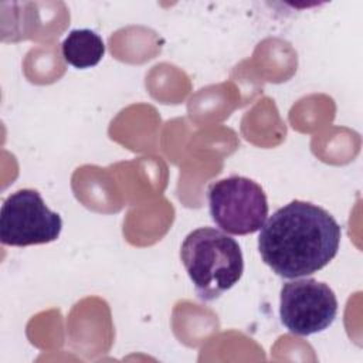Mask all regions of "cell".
<instances>
[{
  "label": "cell",
  "mask_w": 363,
  "mask_h": 363,
  "mask_svg": "<svg viewBox=\"0 0 363 363\" xmlns=\"http://www.w3.org/2000/svg\"><path fill=\"white\" fill-rule=\"evenodd\" d=\"M342 230L325 208L294 200L261 227L258 251L279 277L295 279L326 267L337 254Z\"/></svg>",
  "instance_id": "cell-1"
},
{
  "label": "cell",
  "mask_w": 363,
  "mask_h": 363,
  "mask_svg": "<svg viewBox=\"0 0 363 363\" xmlns=\"http://www.w3.org/2000/svg\"><path fill=\"white\" fill-rule=\"evenodd\" d=\"M180 258L200 301L210 302L233 288L244 271L238 242L213 227L189 233L182 242Z\"/></svg>",
  "instance_id": "cell-2"
},
{
  "label": "cell",
  "mask_w": 363,
  "mask_h": 363,
  "mask_svg": "<svg viewBox=\"0 0 363 363\" xmlns=\"http://www.w3.org/2000/svg\"><path fill=\"white\" fill-rule=\"evenodd\" d=\"M207 199L213 221L228 234H252L267 221V196L248 177L230 176L214 182L208 187Z\"/></svg>",
  "instance_id": "cell-3"
},
{
  "label": "cell",
  "mask_w": 363,
  "mask_h": 363,
  "mask_svg": "<svg viewBox=\"0 0 363 363\" xmlns=\"http://www.w3.org/2000/svg\"><path fill=\"white\" fill-rule=\"evenodd\" d=\"M62 230L58 213L51 211L33 189L11 193L0 210V241L4 245L27 247L55 241Z\"/></svg>",
  "instance_id": "cell-4"
},
{
  "label": "cell",
  "mask_w": 363,
  "mask_h": 363,
  "mask_svg": "<svg viewBox=\"0 0 363 363\" xmlns=\"http://www.w3.org/2000/svg\"><path fill=\"white\" fill-rule=\"evenodd\" d=\"M336 313V295L325 282L295 278L281 288L279 318L294 335L309 336L322 332L333 323Z\"/></svg>",
  "instance_id": "cell-5"
},
{
  "label": "cell",
  "mask_w": 363,
  "mask_h": 363,
  "mask_svg": "<svg viewBox=\"0 0 363 363\" xmlns=\"http://www.w3.org/2000/svg\"><path fill=\"white\" fill-rule=\"evenodd\" d=\"M64 60L79 69L95 67L105 54V44L99 34L89 28L71 30L61 44Z\"/></svg>",
  "instance_id": "cell-6"
}]
</instances>
